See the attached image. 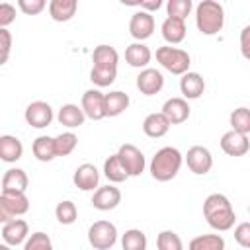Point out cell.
I'll return each instance as SVG.
<instances>
[{
	"instance_id": "6da1fadb",
	"label": "cell",
	"mask_w": 250,
	"mask_h": 250,
	"mask_svg": "<svg viewBox=\"0 0 250 250\" xmlns=\"http://www.w3.org/2000/svg\"><path fill=\"white\" fill-rule=\"evenodd\" d=\"M203 215L207 219V225L219 232L230 230L234 227L236 215L232 209V203L223 193H211L203 201Z\"/></svg>"
},
{
	"instance_id": "7a4b0ae2",
	"label": "cell",
	"mask_w": 250,
	"mask_h": 250,
	"mask_svg": "<svg viewBox=\"0 0 250 250\" xmlns=\"http://www.w3.org/2000/svg\"><path fill=\"white\" fill-rule=\"evenodd\" d=\"M184 162V154L176 146H162L150 160V176L156 182H170L178 176Z\"/></svg>"
},
{
	"instance_id": "3957f363",
	"label": "cell",
	"mask_w": 250,
	"mask_h": 250,
	"mask_svg": "<svg viewBox=\"0 0 250 250\" xmlns=\"http://www.w3.org/2000/svg\"><path fill=\"white\" fill-rule=\"evenodd\" d=\"M195 25L203 35H215L225 25V8L217 0H203L195 6Z\"/></svg>"
},
{
	"instance_id": "277c9868",
	"label": "cell",
	"mask_w": 250,
	"mask_h": 250,
	"mask_svg": "<svg viewBox=\"0 0 250 250\" xmlns=\"http://www.w3.org/2000/svg\"><path fill=\"white\" fill-rule=\"evenodd\" d=\"M156 61L168 72L178 74V76H184L186 72H189V64H191V57L188 51L178 49V47H170V45L156 49Z\"/></svg>"
},
{
	"instance_id": "5b68a950",
	"label": "cell",
	"mask_w": 250,
	"mask_h": 250,
	"mask_svg": "<svg viewBox=\"0 0 250 250\" xmlns=\"http://www.w3.org/2000/svg\"><path fill=\"white\" fill-rule=\"evenodd\" d=\"M29 211V199L23 191H2L0 193V221L10 223Z\"/></svg>"
},
{
	"instance_id": "8992f818",
	"label": "cell",
	"mask_w": 250,
	"mask_h": 250,
	"mask_svg": "<svg viewBox=\"0 0 250 250\" xmlns=\"http://www.w3.org/2000/svg\"><path fill=\"white\" fill-rule=\"evenodd\" d=\"M88 242L96 250H109L117 242V227L109 221H96L88 229Z\"/></svg>"
},
{
	"instance_id": "52a82bcc",
	"label": "cell",
	"mask_w": 250,
	"mask_h": 250,
	"mask_svg": "<svg viewBox=\"0 0 250 250\" xmlns=\"http://www.w3.org/2000/svg\"><path fill=\"white\" fill-rule=\"evenodd\" d=\"M117 156L125 168V172L131 176H141L145 172V166H146V160H145V154L141 152V148H137L135 145L131 143H125L119 146L117 150Z\"/></svg>"
},
{
	"instance_id": "ba28073f",
	"label": "cell",
	"mask_w": 250,
	"mask_h": 250,
	"mask_svg": "<svg viewBox=\"0 0 250 250\" xmlns=\"http://www.w3.org/2000/svg\"><path fill=\"white\" fill-rule=\"evenodd\" d=\"M84 115L92 121H100L105 115V94H102L98 88H92V90H86L82 94V104H80Z\"/></svg>"
},
{
	"instance_id": "9c48e42d",
	"label": "cell",
	"mask_w": 250,
	"mask_h": 250,
	"mask_svg": "<svg viewBox=\"0 0 250 250\" xmlns=\"http://www.w3.org/2000/svg\"><path fill=\"white\" fill-rule=\"evenodd\" d=\"M186 162H188V168H189L195 176H205V174L211 172V168H213V154H211V150H209L207 146L195 145V146L188 148Z\"/></svg>"
},
{
	"instance_id": "30bf717a",
	"label": "cell",
	"mask_w": 250,
	"mask_h": 250,
	"mask_svg": "<svg viewBox=\"0 0 250 250\" xmlns=\"http://www.w3.org/2000/svg\"><path fill=\"white\" fill-rule=\"evenodd\" d=\"M27 125L35 127V129H45L47 125H51L53 121V107L47 104V102H31L27 107H25V113H23Z\"/></svg>"
},
{
	"instance_id": "8fae6325",
	"label": "cell",
	"mask_w": 250,
	"mask_h": 250,
	"mask_svg": "<svg viewBox=\"0 0 250 250\" xmlns=\"http://www.w3.org/2000/svg\"><path fill=\"white\" fill-rule=\"evenodd\" d=\"M119 203H121V191H119V188H115L111 184L100 186L92 195V205L98 211H111Z\"/></svg>"
},
{
	"instance_id": "7c38bea8",
	"label": "cell",
	"mask_w": 250,
	"mask_h": 250,
	"mask_svg": "<svg viewBox=\"0 0 250 250\" xmlns=\"http://www.w3.org/2000/svg\"><path fill=\"white\" fill-rule=\"evenodd\" d=\"M152 31H154V18H152V14L139 10V12H135V14L131 16L129 33H131L139 43H143L145 39H148V37L152 35Z\"/></svg>"
},
{
	"instance_id": "4fadbf2b",
	"label": "cell",
	"mask_w": 250,
	"mask_h": 250,
	"mask_svg": "<svg viewBox=\"0 0 250 250\" xmlns=\"http://www.w3.org/2000/svg\"><path fill=\"white\" fill-rule=\"evenodd\" d=\"M137 88L145 96H154L164 88V76L156 68H143L137 74Z\"/></svg>"
},
{
	"instance_id": "5bb4252c",
	"label": "cell",
	"mask_w": 250,
	"mask_h": 250,
	"mask_svg": "<svg viewBox=\"0 0 250 250\" xmlns=\"http://www.w3.org/2000/svg\"><path fill=\"white\" fill-rule=\"evenodd\" d=\"M221 148L229 156H244L250 150V139L248 135H242L230 129L221 137Z\"/></svg>"
},
{
	"instance_id": "9a60e30c",
	"label": "cell",
	"mask_w": 250,
	"mask_h": 250,
	"mask_svg": "<svg viewBox=\"0 0 250 250\" xmlns=\"http://www.w3.org/2000/svg\"><path fill=\"white\" fill-rule=\"evenodd\" d=\"M72 182H74V186H76L78 189H82V191H94V189L100 188V186H98V184H100V172H98V168H96L94 164L84 162V164H80V166L74 170Z\"/></svg>"
},
{
	"instance_id": "2e32d148",
	"label": "cell",
	"mask_w": 250,
	"mask_h": 250,
	"mask_svg": "<svg viewBox=\"0 0 250 250\" xmlns=\"http://www.w3.org/2000/svg\"><path fill=\"white\" fill-rule=\"evenodd\" d=\"M29 238V227L23 219H14L10 223L2 225V240L8 246H20L25 244V240Z\"/></svg>"
},
{
	"instance_id": "e0dca14e",
	"label": "cell",
	"mask_w": 250,
	"mask_h": 250,
	"mask_svg": "<svg viewBox=\"0 0 250 250\" xmlns=\"http://www.w3.org/2000/svg\"><path fill=\"white\" fill-rule=\"evenodd\" d=\"M162 113L170 121V125H180L189 117V104L184 98H170L162 105Z\"/></svg>"
},
{
	"instance_id": "ac0fdd59",
	"label": "cell",
	"mask_w": 250,
	"mask_h": 250,
	"mask_svg": "<svg viewBox=\"0 0 250 250\" xmlns=\"http://www.w3.org/2000/svg\"><path fill=\"white\" fill-rule=\"evenodd\" d=\"M205 90V80L199 72H186L180 78V92L184 100H197Z\"/></svg>"
},
{
	"instance_id": "d6986e66",
	"label": "cell",
	"mask_w": 250,
	"mask_h": 250,
	"mask_svg": "<svg viewBox=\"0 0 250 250\" xmlns=\"http://www.w3.org/2000/svg\"><path fill=\"white\" fill-rule=\"evenodd\" d=\"M168 129H170V121L166 119V115L162 113V111H154V113H148L146 117H145V121H143V131H145V135L146 137H150V139H160V137H164L166 133H168Z\"/></svg>"
},
{
	"instance_id": "ffe728a7",
	"label": "cell",
	"mask_w": 250,
	"mask_h": 250,
	"mask_svg": "<svg viewBox=\"0 0 250 250\" xmlns=\"http://www.w3.org/2000/svg\"><path fill=\"white\" fill-rule=\"evenodd\" d=\"M160 31H162V37L164 41H168L170 45H176V43H182L186 39V21L184 20H178V18H166L160 25Z\"/></svg>"
},
{
	"instance_id": "44dd1931",
	"label": "cell",
	"mask_w": 250,
	"mask_h": 250,
	"mask_svg": "<svg viewBox=\"0 0 250 250\" xmlns=\"http://www.w3.org/2000/svg\"><path fill=\"white\" fill-rule=\"evenodd\" d=\"M29 178L21 168H8L2 176V191H23L27 189Z\"/></svg>"
},
{
	"instance_id": "7402d4cb",
	"label": "cell",
	"mask_w": 250,
	"mask_h": 250,
	"mask_svg": "<svg viewBox=\"0 0 250 250\" xmlns=\"http://www.w3.org/2000/svg\"><path fill=\"white\" fill-rule=\"evenodd\" d=\"M150 59H152V53H150V49L145 43L135 41V43H131L125 49V61L131 66H135V68H146V64L150 62Z\"/></svg>"
},
{
	"instance_id": "603a6c76",
	"label": "cell",
	"mask_w": 250,
	"mask_h": 250,
	"mask_svg": "<svg viewBox=\"0 0 250 250\" xmlns=\"http://www.w3.org/2000/svg\"><path fill=\"white\" fill-rule=\"evenodd\" d=\"M92 62L94 66L98 68H117V62H119V53L115 51V47L111 45H98L92 53Z\"/></svg>"
},
{
	"instance_id": "cb8c5ba5",
	"label": "cell",
	"mask_w": 250,
	"mask_h": 250,
	"mask_svg": "<svg viewBox=\"0 0 250 250\" xmlns=\"http://www.w3.org/2000/svg\"><path fill=\"white\" fill-rule=\"evenodd\" d=\"M23 154V145L14 135H2L0 137V158L8 164L20 160Z\"/></svg>"
},
{
	"instance_id": "d4e9b609",
	"label": "cell",
	"mask_w": 250,
	"mask_h": 250,
	"mask_svg": "<svg viewBox=\"0 0 250 250\" xmlns=\"http://www.w3.org/2000/svg\"><path fill=\"white\" fill-rule=\"evenodd\" d=\"M57 119H59L61 125H64L68 129H74V127H80L84 123L86 115H84L82 107H78L76 104H64V105H61Z\"/></svg>"
},
{
	"instance_id": "484cf974",
	"label": "cell",
	"mask_w": 250,
	"mask_h": 250,
	"mask_svg": "<svg viewBox=\"0 0 250 250\" xmlns=\"http://www.w3.org/2000/svg\"><path fill=\"white\" fill-rule=\"evenodd\" d=\"M78 10L76 0H51L49 2V14L55 21H68Z\"/></svg>"
},
{
	"instance_id": "4316f807",
	"label": "cell",
	"mask_w": 250,
	"mask_h": 250,
	"mask_svg": "<svg viewBox=\"0 0 250 250\" xmlns=\"http://www.w3.org/2000/svg\"><path fill=\"white\" fill-rule=\"evenodd\" d=\"M31 150H33V156H35L39 162H51V160L57 156L55 139H53V137H47V135H41V137H37V139L33 141Z\"/></svg>"
},
{
	"instance_id": "83f0119b",
	"label": "cell",
	"mask_w": 250,
	"mask_h": 250,
	"mask_svg": "<svg viewBox=\"0 0 250 250\" xmlns=\"http://www.w3.org/2000/svg\"><path fill=\"white\" fill-rule=\"evenodd\" d=\"M129 96L121 90H113L105 94V115L107 117H117L129 107Z\"/></svg>"
},
{
	"instance_id": "f1b7e54d",
	"label": "cell",
	"mask_w": 250,
	"mask_h": 250,
	"mask_svg": "<svg viewBox=\"0 0 250 250\" xmlns=\"http://www.w3.org/2000/svg\"><path fill=\"white\" fill-rule=\"evenodd\" d=\"M104 176H105L111 184H121V182H125V180L129 178V174L125 172V168H123V164H121L117 152L111 154L109 158H105V162H104Z\"/></svg>"
},
{
	"instance_id": "f546056e",
	"label": "cell",
	"mask_w": 250,
	"mask_h": 250,
	"mask_svg": "<svg viewBox=\"0 0 250 250\" xmlns=\"http://www.w3.org/2000/svg\"><path fill=\"white\" fill-rule=\"evenodd\" d=\"M188 250H225V238L221 234H199L189 240Z\"/></svg>"
},
{
	"instance_id": "4dcf8cb0",
	"label": "cell",
	"mask_w": 250,
	"mask_h": 250,
	"mask_svg": "<svg viewBox=\"0 0 250 250\" xmlns=\"http://www.w3.org/2000/svg\"><path fill=\"white\" fill-rule=\"evenodd\" d=\"M123 250H146V234L141 229H129L121 236Z\"/></svg>"
},
{
	"instance_id": "1f68e13d",
	"label": "cell",
	"mask_w": 250,
	"mask_h": 250,
	"mask_svg": "<svg viewBox=\"0 0 250 250\" xmlns=\"http://www.w3.org/2000/svg\"><path fill=\"white\" fill-rule=\"evenodd\" d=\"M55 217H57V221L61 225H72L78 219V209H76V205L70 199H64V201H59L57 203Z\"/></svg>"
},
{
	"instance_id": "d6a6232c",
	"label": "cell",
	"mask_w": 250,
	"mask_h": 250,
	"mask_svg": "<svg viewBox=\"0 0 250 250\" xmlns=\"http://www.w3.org/2000/svg\"><path fill=\"white\" fill-rule=\"evenodd\" d=\"M230 127L236 133L248 135L250 133V109L248 107H236L230 113Z\"/></svg>"
},
{
	"instance_id": "836d02e7",
	"label": "cell",
	"mask_w": 250,
	"mask_h": 250,
	"mask_svg": "<svg viewBox=\"0 0 250 250\" xmlns=\"http://www.w3.org/2000/svg\"><path fill=\"white\" fill-rule=\"evenodd\" d=\"M156 248L158 250H184V242L178 232L174 230H162L156 236Z\"/></svg>"
},
{
	"instance_id": "e575fe53",
	"label": "cell",
	"mask_w": 250,
	"mask_h": 250,
	"mask_svg": "<svg viewBox=\"0 0 250 250\" xmlns=\"http://www.w3.org/2000/svg\"><path fill=\"white\" fill-rule=\"evenodd\" d=\"M117 78V68H98V66H92L90 70V80L98 86V88H105V86H111Z\"/></svg>"
},
{
	"instance_id": "d590c367",
	"label": "cell",
	"mask_w": 250,
	"mask_h": 250,
	"mask_svg": "<svg viewBox=\"0 0 250 250\" xmlns=\"http://www.w3.org/2000/svg\"><path fill=\"white\" fill-rule=\"evenodd\" d=\"M78 145V137L72 131H64L59 137H55V146H57V156H68Z\"/></svg>"
},
{
	"instance_id": "8d00e7d4",
	"label": "cell",
	"mask_w": 250,
	"mask_h": 250,
	"mask_svg": "<svg viewBox=\"0 0 250 250\" xmlns=\"http://www.w3.org/2000/svg\"><path fill=\"white\" fill-rule=\"evenodd\" d=\"M193 4L191 0H168L166 2V14L168 18H178V20H184L189 16Z\"/></svg>"
},
{
	"instance_id": "74e56055",
	"label": "cell",
	"mask_w": 250,
	"mask_h": 250,
	"mask_svg": "<svg viewBox=\"0 0 250 250\" xmlns=\"http://www.w3.org/2000/svg\"><path fill=\"white\" fill-rule=\"evenodd\" d=\"M23 250H55V248H53V240L49 238V234L37 230L29 234V238L23 244Z\"/></svg>"
},
{
	"instance_id": "f35d334b",
	"label": "cell",
	"mask_w": 250,
	"mask_h": 250,
	"mask_svg": "<svg viewBox=\"0 0 250 250\" xmlns=\"http://www.w3.org/2000/svg\"><path fill=\"white\" fill-rule=\"evenodd\" d=\"M45 6H47L45 0H18V8L25 16H37L45 10Z\"/></svg>"
},
{
	"instance_id": "ab89813d",
	"label": "cell",
	"mask_w": 250,
	"mask_h": 250,
	"mask_svg": "<svg viewBox=\"0 0 250 250\" xmlns=\"http://www.w3.org/2000/svg\"><path fill=\"white\" fill-rule=\"evenodd\" d=\"M10 49H12V33L4 27H0V64H4L10 57Z\"/></svg>"
},
{
	"instance_id": "60d3db41",
	"label": "cell",
	"mask_w": 250,
	"mask_h": 250,
	"mask_svg": "<svg viewBox=\"0 0 250 250\" xmlns=\"http://www.w3.org/2000/svg\"><path fill=\"white\" fill-rule=\"evenodd\" d=\"M14 20H16V8L10 2H2L0 4V27L6 29Z\"/></svg>"
},
{
	"instance_id": "b9f144b4",
	"label": "cell",
	"mask_w": 250,
	"mask_h": 250,
	"mask_svg": "<svg viewBox=\"0 0 250 250\" xmlns=\"http://www.w3.org/2000/svg\"><path fill=\"white\" fill-rule=\"evenodd\" d=\"M234 240L242 248H250V223H240L234 229Z\"/></svg>"
},
{
	"instance_id": "7bdbcfd3",
	"label": "cell",
	"mask_w": 250,
	"mask_h": 250,
	"mask_svg": "<svg viewBox=\"0 0 250 250\" xmlns=\"http://www.w3.org/2000/svg\"><path fill=\"white\" fill-rule=\"evenodd\" d=\"M240 53L246 61H250V25L240 31Z\"/></svg>"
},
{
	"instance_id": "ee69618b",
	"label": "cell",
	"mask_w": 250,
	"mask_h": 250,
	"mask_svg": "<svg viewBox=\"0 0 250 250\" xmlns=\"http://www.w3.org/2000/svg\"><path fill=\"white\" fill-rule=\"evenodd\" d=\"M139 6H141V10L143 12H154V10H158L160 6H162V0H145V2H139Z\"/></svg>"
},
{
	"instance_id": "f6af8a7d",
	"label": "cell",
	"mask_w": 250,
	"mask_h": 250,
	"mask_svg": "<svg viewBox=\"0 0 250 250\" xmlns=\"http://www.w3.org/2000/svg\"><path fill=\"white\" fill-rule=\"evenodd\" d=\"M0 250H10V246L8 244H0Z\"/></svg>"
},
{
	"instance_id": "bcb514c9",
	"label": "cell",
	"mask_w": 250,
	"mask_h": 250,
	"mask_svg": "<svg viewBox=\"0 0 250 250\" xmlns=\"http://www.w3.org/2000/svg\"><path fill=\"white\" fill-rule=\"evenodd\" d=\"M248 213H250V205H248Z\"/></svg>"
}]
</instances>
